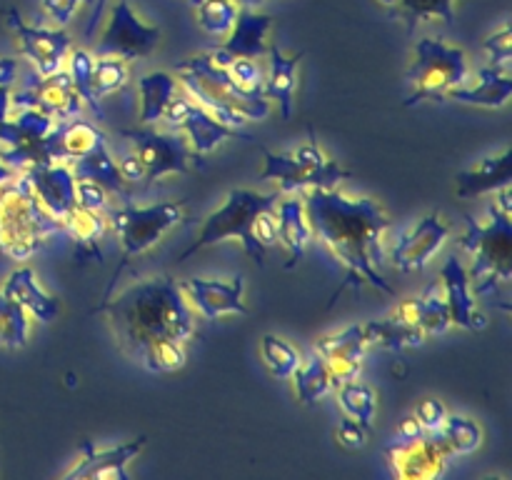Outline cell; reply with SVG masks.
Masks as SVG:
<instances>
[{
    "label": "cell",
    "instance_id": "cell-1",
    "mask_svg": "<svg viewBox=\"0 0 512 480\" xmlns=\"http://www.w3.org/2000/svg\"><path fill=\"white\" fill-rule=\"evenodd\" d=\"M303 203L313 238L325 245L345 273L343 285L330 303L343 290H358L363 285L395 295L393 285L380 273L385 265L383 235L393 223L383 205L373 198H350L335 188L305 190Z\"/></svg>",
    "mask_w": 512,
    "mask_h": 480
},
{
    "label": "cell",
    "instance_id": "cell-2",
    "mask_svg": "<svg viewBox=\"0 0 512 480\" xmlns=\"http://www.w3.org/2000/svg\"><path fill=\"white\" fill-rule=\"evenodd\" d=\"M95 313L108 315L120 348L133 360L165 340L188 343L195 335L193 308L173 275L135 280L115 298L105 295Z\"/></svg>",
    "mask_w": 512,
    "mask_h": 480
},
{
    "label": "cell",
    "instance_id": "cell-3",
    "mask_svg": "<svg viewBox=\"0 0 512 480\" xmlns=\"http://www.w3.org/2000/svg\"><path fill=\"white\" fill-rule=\"evenodd\" d=\"M173 75L188 98L230 128L243 130L250 120H265L270 115V100L263 93L240 88L228 68L215 65L208 53L180 60Z\"/></svg>",
    "mask_w": 512,
    "mask_h": 480
},
{
    "label": "cell",
    "instance_id": "cell-4",
    "mask_svg": "<svg viewBox=\"0 0 512 480\" xmlns=\"http://www.w3.org/2000/svg\"><path fill=\"white\" fill-rule=\"evenodd\" d=\"M512 210L510 185L498 190V200L490 208L488 223L468 218V230L458 238L473 258L470 265V285L478 295H498L512 278Z\"/></svg>",
    "mask_w": 512,
    "mask_h": 480
},
{
    "label": "cell",
    "instance_id": "cell-5",
    "mask_svg": "<svg viewBox=\"0 0 512 480\" xmlns=\"http://www.w3.org/2000/svg\"><path fill=\"white\" fill-rule=\"evenodd\" d=\"M63 230L35 198L23 173L0 185V253L10 260H28Z\"/></svg>",
    "mask_w": 512,
    "mask_h": 480
},
{
    "label": "cell",
    "instance_id": "cell-6",
    "mask_svg": "<svg viewBox=\"0 0 512 480\" xmlns=\"http://www.w3.org/2000/svg\"><path fill=\"white\" fill-rule=\"evenodd\" d=\"M280 198H283V190L280 188L273 190V193H260V190L250 188L230 190L225 203L203 220L195 243H190L188 248L175 258V263H185L190 255L200 253V250L223 243V240L235 238L240 240L243 250L255 260V263L265 265V248L255 240L253 223L263 210H273Z\"/></svg>",
    "mask_w": 512,
    "mask_h": 480
},
{
    "label": "cell",
    "instance_id": "cell-7",
    "mask_svg": "<svg viewBox=\"0 0 512 480\" xmlns=\"http://www.w3.org/2000/svg\"><path fill=\"white\" fill-rule=\"evenodd\" d=\"M468 55L458 45H448L440 38H420L415 43L413 65L408 70V80L413 93L408 95L405 105L413 108L423 100L443 98L448 90L468 83Z\"/></svg>",
    "mask_w": 512,
    "mask_h": 480
},
{
    "label": "cell",
    "instance_id": "cell-8",
    "mask_svg": "<svg viewBox=\"0 0 512 480\" xmlns=\"http://www.w3.org/2000/svg\"><path fill=\"white\" fill-rule=\"evenodd\" d=\"M188 203L185 200H168V203L155 205H123V208L110 210L108 225H113L118 243L123 248L120 270L128 265L130 258L143 255L153 245H158L175 225L185 223Z\"/></svg>",
    "mask_w": 512,
    "mask_h": 480
},
{
    "label": "cell",
    "instance_id": "cell-9",
    "mask_svg": "<svg viewBox=\"0 0 512 480\" xmlns=\"http://www.w3.org/2000/svg\"><path fill=\"white\" fill-rule=\"evenodd\" d=\"M160 43L158 25H148L135 15L128 0H118L110 10L108 25L98 40L100 55H115L123 60L148 58Z\"/></svg>",
    "mask_w": 512,
    "mask_h": 480
},
{
    "label": "cell",
    "instance_id": "cell-10",
    "mask_svg": "<svg viewBox=\"0 0 512 480\" xmlns=\"http://www.w3.org/2000/svg\"><path fill=\"white\" fill-rule=\"evenodd\" d=\"M125 138H130L135 158L143 163L145 180H158L170 173H190V160L193 150L185 145V140L175 133H160L150 125L135 130H123Z\"/></svg>",
    "mask_w": 512,
    "mask_h": 480
},
{
    "label": "cell",
    "instance_id": "cell-11",
    "mask_svg": "<svg viewBox=\"0 0 512 480\" xmlns=\"http://www.w3.org/2000/svg\"><path fill=\"white\" fill-rule=\"evenodd\" d=\"M390 468L400 480H435L445 473L450 463V450L445 448L440 433H425L420 438H398L385 448Z\"/></svg>",
    "mask_w": 512,
    "mask_h": 480
},
{
    "label": "cell",
    "instance_id": "cell-12",
    "mask_svg": "<svg viewBox=\"0 0 512 480\" xmlns=\"http://www.w3.org/2000/svg\"><path fill=\"white\" fill-rule=\"evenodd\" d=\"M165 123L170 125L173 130H183L185 138H188L190 150L195 155H205L210 150L218 148L223 140H233V138H245L253 140L250 135H245L243 130H235L230 125H223L218 118L208 113L205 108H200L195 100H190L188 95H175L170 100L168 110L163 115Z\"/></svg>",
    "mask_w": 512,
    "mask_h": 480
},
{
    "label": "cell",
    "instance_id": "cell-13",
    "mask_svg": "<svg viewBox=\"0 0 512 480\" xmlns=\"http://www.w3.org/2000/svg\"><path fill=\"white\" fill-rule=\"evenodd\" d=\"M5 23L13 30V35L18 38L20 53L35 65V70L43 75L58 73L63 68L65 55L70 53V35L65 30H53V28H40V25L25 23L23 15L15 8L5 10Z\"/></svg>",
    "mask_w": 512,
    "mask_h": 480
},
{
    "label": "cell",
    "instance_id": "cell-14",
    "mask_svg": "<svg viewBox=\"0 0 512 480\" xmlns=\"http://www.w3.org/2000/svg\"><path fill=\"white\" fill-rule=\"evenodd\" d=\"M450 235V225L445 223L440 210L423 215L413 228H408L405 233L398 235L393 250H390V258L393 265L403 273H413V270H423L435 255L440 253V248L445 245Z\"/></svg>",
    "mask_w": 512,
    "mask_h": 480
},
{
    "label": "cell",
    "instance_id": "cell-15",
    "mask_svg": "<svg viewBox=\"0 0 512 480\" xmlns=\"http://www.w3.org/2000/svg\"><path fill=\"white\" fill-rule=\"evenodd\" d=\"M23 108H38L48 113L55 123L60 120L78 118L83 100L75 93L70 73L63 68L58 73L43 75V80L28 85L20 93H10V110H23Z\"/></svg>",
    "mask_w": 512,
    "mask_h": 480
},
{
    "label": "cell",
    "instance_id": "cell-16",
    "mask_svg": "<svg viewBox=\"0 0 512 480\" xmlns=\"http://www.w3.org/2000/svg\"><path fill=\"white\" fill-rule=\"evenodd\" d=\"M148 438L128 440L115 448H98L95 443L80 445V460L65 470L63 480H130L128 465L143 453Z\"/></svg>",
    "mask_w": 512,
    "mask_h": 480
},
{
    "label": "cell",
    "instance_id": "cell-17",
    "mask_svg": "<svg viewBox=\"0 0 512 480\" xmlns=\"http://www.w3.org/2000/svg\"><path fill=\"white\" fill-rule=\"evenodd\" d=\"M273 28V18L258 13L255 8H240L238 20L230 28L225 43L210 50V60L220 68H230L235 58H263L268 53V33Z\"/></svg>",
    "mask_w": 512,
    "mask_h": 480
},
{
    "label": "cell",
    "instance_id": "cell-18",
    "mask_svg": "<svg viewBox=\"0 0 512 480\" xmlns=\"http://www.w3.org/2000/svg\"><path fill=\"white\" fill-rule=\"evenodd\" d=\"M180 290L188 298L190 308L198 310L205 318H220V315H248V305L243 300L245 280L235 275L230 280L210 278H188L178 280Z\"/></svg>",
    "mask_w": 512,
    "mask_h": 480
},
{
    "label": "cell",
    "instance_id": "cell-19",
    "mask_svg": "<svg viewBox=\"0 0 512 480\" xmlns=\"http://www.w3.org/2000/svg\"><path fill=\"white\" fill-rule=\"evenodd\" d=\"M365 350H368V345L363 338V325H348V328H340L338 333L320 335L315 340V353L328 365L335 388L345 380H358L360 370H363Z\"/></svg>",
    "mask_w": 512,
    "mask_h": 480
},
{
    "label": "cell",
    "instance_id": "cell-20",
    "mask_svg": "<svg viewBox=\"0 0 512 480\" xmlns=\"http://www.w3.org/2000/svg\"><path fill=\"white\" fill-rule=\"evenodd\" d=\"M440 285H443V300L448 305L453 325L465 330H483L488 325V318L475 305L468 268L455 255L445 260V265L440 268Z\"/></svg>",
    "mask_w": 512,
    "mask_h": 480
},
{
    "label": "cell",
    "instance_id": "cell-21",
    "mask_svg": "<svg viewBox=\"0 0 512 480\" xmlns=\"http://www.w3.org/2000/svg\"><path fill=\"white\" fill-rule=\"evenodd\" d=\"M23 178L30 183L40 205L58 220L75 205V175L68 163L30 165L23 170Z\"/></svg>",
    "mask_w": 512,
    "mask_h": 480
},
{
    "label": "cell",
    "instance_id": "cell-22",
    "mask_svg": "<svg viewBox=\"0 0 512 480\" xmlns=\"http://www.w3.org/2000/svg\"><path fill=\"white\" fill-rule=\"evenodd\" d=\"M0 293H5L10 300H15L30 318L40 320V323H53L60 313L58 298L50 295L48 290L40 285L35 270L25 268V265L8 275V280L3 283V290H0Z\"/></svg>",
    "mask_w": 512,
    "mask_h": 480
},
{
    "label": "cell",
    "instance_id": "cell-23",
    "mask_svg": "<svg viewBox=\"0 0 512 480\" xmlns=\"http://www.w3.org/2000/svg\"><path fill=\"white\" fill-rule=\"evenodd\" d=\"M275 225H278V243L290 255L288 268H295L310 240H313V228H310L305 203L298 193H288V198L278 200V205H275Z\"/></svg>",
    "mask_w": 512,
    "mask_h": 480
},
{
    "label": "cell",
    "instance_id": "cell-24",
    "mask_svg": "<svg viewBox=\"0 0 512 480\" xmlns=\"http://www.w3.org/2000/svg\"><path fill=\"white\" fill-rule=\"evenodd\" d=\"M270 58V75H265L263 95L268 100H275L280 105L283 120H290L295 113V85H298V65L303 60V53L285 55L278 43L268 45Z\"/></svg>",
    "mask_w": 512,
    "mask_h": 480
},
{
    "label": "cell",
    "instance_id": "cell-25",
    "mask_svg": "<svg viewBox=\"0 0 512 480\" xmlns=\"http://www.w3.org/2000/svg\"><path fill=\"white\" fill-rule=\"evenodd\" d=\"M512 180V150L503 148L498 155L478 160L473 168L463 170L455 178V195L458 198H473V195L495 193L505 188Z\"/></svg>",
    "mask_w": 512,
    "mask_h": 480
},
{
    "label": "cell",
    "instance_id": "cell-26",
    "mask_svg": "<svg viewBox=\"0 0 512 480\" xmlns=\"http://www.w3.org/2000/svg\"><path fill=\"white\" fill-rule=\"evenodd\" d=\"M512 95V75L503 70L485 65L478 70V80L475 85H458V88L448 90L443 100H455L463 105H478V108H503Z\"/></svg>",
    "mask_w": 512,
    "mask_h": 480
},
{
    "label": "cell",
    "instance_id": "cell-27",
    "mask_svg": "<svg viewBox=\"0 0 512 480\" xmlns=\"http://www.w3.org/2000/svg\"><path fill=\"white\" fill-rule=\"evenodd\" d=\"M50 140H53L55 163H75L83 155L93 153L98 145L108 143L103 130L95 128L93 123L75 118L55 123L53 130H50Z\"/></svg>",
    "mask_w": 512,
    "mask_h": 480
},
{
    "label": "cell",
    "instance_id": "cell-28",
    "mask_svg": "<svg viewBox=\"0 0 512 480\" xmlns=\"http://www.w3.org/2000/svg\"><path fill=\"white\" fill-rule=\"evenodd\" d=\"M140 93V125H155L163 120L165 110H168L170 100L178 93V78L165 70H155L140 78L138 83Z\"/></svg>",
    "mask_w": 512,
    "mask_h": 480
},
{
    "label": "cell",
    "instance_id": "cell-29",
    "mask_svg": "<svg viewBox=\"0 0 512 480\" xmlns=\"http://www.w3.org/2000/svg\"><path fill=\"white\" fill-rule=\"evenodd\" d=\"M395 318H400L408 325H415L425 335H443L453 328L448 305H445L443 298H435V295H420V298L403 300L398 310H395Z\"/></svg>",
    "mask_w": 512,
    "mask_h": 480
},
{
    "label": "cell",
    "instance_id": "cell-30",
    "mask_svg": "<svg viewBox=\"0 0 512 480\" xmlns=\"http://www.w3.org/2000/svg\"><path fill=\"white\" fill-rule=\"evenodd\" d=\"M260 150H263L265 158L263 170H260V180H278V188L283 193H305V190L318 188L313 175L290 153H273L270 148Z\"/></svg>",
    "mask_w": 512,
    "mask_h": 480
},
{
    "label": "cell",
    "instance_id": "cell-31",
    "mask_svg": "<svg viewBox=\"0 0 512 480\" xmlns=\"http://www.w3.org/2000/svg\"><path fill=\"white\" fill-rule=\"evenodd\" d=\"M55 120L48 113L38 108H23L18 110L13 120H0V143L5 148H20V145H30L43 140L45 135L53 130Z\"/></svg>",
    "mask_w": 512,
    "mask_h": 480
},
{
    "label": "cell",
    "instance_id": "cell-32",
    "mask_svg": "<svg viewBox=\"0 0 512 480\" xmlns=\"http://www.w3.org/2000/svg\"><path fill=\"white\" fill-rule=\"evenodd\" d=\"M363 338L368 348H383V350H403V348H418L423 345L425 333L415 325L403 323L400 318L388 320H368L363 323Z\"/></svg>",
    "mask_w": 512,
    "mask_h": 480
},
{
    "label": "cell",
    "instance_id": "cell-33",
    "mask_svg": "<svg viewBox=\"0 0 512 480\" xmlns=\"http://www.w3.org/2000/svg\"><path fill=\"white\" fill-rule=\"evenodd\" d=\"M73 175L75 178H90V180H98L100 185H105V188L110 190V193H120L128 198L130 195V185L125 183L123 175H120L118 170V160L110 155L108 150V143L98 145V148L93 150V153L83 155V158L75 160L73 165Z\"/></svg>",
    "mask_w": 512,
    "mask_h": 480
},
{
    "label": "cell",
    "instance_id": "cell-34",
    "mask_svg": "<svg viewBox=\"0 0 512 480\" xmlns=\"http://www.w3.org/2000/svg\"><path fill=\"white\" fill-rule=\"evenodd\" d=\"M290 378H293L295 393H298V400L303 405L318 403V400H323L325 395L335 390L333 375H330L328 365H325V360L318 353L310 360H305V363H300Z\"/></svg>",
    "mask_w": 512,
    "mask_h": 480
},
{
    "label": "cell",
    "instance_id": "cell-35",
    "mask_svg": "<svg viewBox=\"0 0 512 480\" xmlns=\"http://www.w3.org/2000/svg\"><path fill=\"white\" fill-rule=\"evenodd\" d=\"M60 225L83 248H95L103 240V235L108 233V218L103 213H98V210L80 208V205H73L60 218Z\"/></svg>",
    "mask_w": 512,
    "mask_h": 480
},
{
    "label": "cell",
    "instance_id": "cell-36",
    "mask_svg": "<svg viewBox=\"0 0 512 480\" xmlns=\"http://www.w3.org/2000/svg\"><path fill=\"white\" fill-rule=\"evenodd\" d=\"M290 155H293V158L298 160V163L303 165L310 175H313L315 183H318V188H335L340 180H345L350 175L348 170L340 168L335 160H330L328 155L323 153V148H320L313 138H310L308 143L298 145V148H295Z\"/></svg>",
    "mask_w": 512,
    "mask_h": 480
},
{
    "label": "cell",
    "instance_id": "cell-37",
    "mask_svg": "<svg viewBox=\"0 0 512 480\" xmlns=\"http://www.w3.org/2000/svg\"><path fill=\"white\" fill-rule=\"evenodd\" d=\"M438 433L453 458L475 453L483 445V428H480L478 420L468 418V415H448Z\"/></svg>",
    "mask_w": 512,
    "mask_h": 480
},
{
    "label": "cell",
    "instance_id": "cell-38",
    "mask_svg": "<svg viewBox=\"0 0 512 480\" xmlns=\"http://www.w3.org/2000/svg\"><path fill=\"white\" fill-rule=\"evenodd\" d=\"M338 403L348 418L358 420L365 428H373L375 413H378V398L370 385L358 380H345L338 385Z\"/></svg>",
    "mask_w": 512,
    "mask_h": 480
},
{
    "label": "cell",
    "instance_id": "cell-39",
    "mask_svg": "<svg viewBox=\"0 0 512 480\" xmlns=\"http://www.w3.org/2000/svg\"><path fill=\"white\" fill-rule=\"evenodd\" d=\"M380 5L408 20L410 28H415L418 20L440 18L443 23L455 20V0H380Z\"/></svg>",
    "mask_w": 512,
    "mask_h": 480
},
{
    "label": "cell",
    "instance_id": "cell-40",
    "mask_svg": "<svg viewBox=\"0 0 512 480\" xmlns=\"http://www.w3.org/2000/svg\"><path fill=\"white\" fill-rule=\"evenodd\" d=\"M30 315L15 300L0 293V348L18 350L28 343Z\"/></svg>",
    "mask_w": 512,
    "mask_h": 480
},
{
    "label": "cell",
    "instance_id": "cell-41",
    "mask_svg": "<svg viewBox=\"0 0 512 480\" xmlns=\"http://www.w3.org/2000/svg\"><path fill=\"white\" fill-rule=\"evenodd\" d=\"M260 358H263L265 368H268L275 378H283V380L290 378V375L298 370V365L303 363L298 348L273 333L260 338Z\"/></svg>",
    "mask_w": 512,
    "mask_h": 480
},
{
    "label": "cell",
    "instance_id": "cell-42",
    "mask_svg": "<svg viewBox=\"0 0 512 480\" xmlns=\"http://www.w3.org/2000/svg\"><path fill=\"white\" fill-rule=\"evenodd\" d=\"M198 13L200 28L208 35H228L240 13L235 0H188Z\"/></svg>",
    "mask_w": 512,
    "mask_h": 480
},
{
    "label": "cell",
    "instance_id": "cell-43",
    "mask_svg": "<svg viewBox=\"0 0 512 480\" xmlns=\"http://www.w3.org/2000/svg\"><path fill=\"white\" fill-rule=\"evenodd\" d=\"M128 60L115 58V55H100L93 60V73H90V85H93L95 98L103 100L105 95H113L128 83Z\"/></svg>",
    "mask_w": 512,
    "mask_h": 480
},
{
    "label": "cell",
    "instance_id": "cell-44",
    "mask_svg": "<svg viewBox=\"0 0 512 480\" xmlns=\"http://www.w3.org/2000/svg\"><path fill=\"white\" fill-rule=\"evenodd\" d=\"M93 55L88 53L85 48H78L70 53V80H73V88L75 93L80 95V100H83L85 105H88L90 110L95 113V118L98 120H105V113H103V105H100V100L95 98L93 93V85H90V73H93Z\"/></svg>",
    "mask_w": 512,
    "mask_h": 480
},
{
    "label": "cell",
    "instance_id": "cell-45",
    "mask_svg": "<svg viewBox=\"0 0 512 480\" xmlns=\"http://www.w3.org/2000/svg\"><path fill=\"white\" fill-rule=\"evenodd\" d=\"M138 363L150 373H175L185 365V343L165 340V343L153 345L150 350H145Z\"/></svg>",
    "mask_w": 512,
    "mask_h": 480
},
{
    "label": "cell",
    "instance_id": "cell-46",
    "mask_svg": "<svg viewBox=\"0 0 512 480\" xmlns=\"http://www.w3.org/2000/svg\"><path fill=\"white\" fill-rule=\"evenodd\" d=\"M485 53H488V65L493 68L503 70V73H510L512 68V35H510V25L503 23L498 30L485 38Z\"/></svg>",
    "mask_w": 512,
    "mask_h": 480
},
{
    "label": "cell",
    "instance_id": "cell-47",
    "mask_svg": "<svg viewBox=\"0 0 512 480\" xmlns=\"http://www.w3.org/2000/svg\"><path fill=\"white\" fill-rule=\"evenodd\" d=\"M228 73L233 75L235 83L245 90H253V93H263L265 88V70L258 63V58H235L230 63Z\"/></svg>",
    "mask_w": 512,
    "mask_h": 480
},
{
    "label": "cell",
    "instance_id": "cell-48",
    "mask_svg": "<svg viewBox=\"0 0 512 480\" xmlns=\"http://www.w3.org/2000/svg\"><path fill=\"white\" fill-rule=\"evenodd\" d=\"M108 195L110 190L105 185H100L98 180L75 178V205H80V208L103 213L108 208Z\"/></svg>",
    "mask_w": 512,
    "mask_h": 480
},
{
    "label": "cell",
    "instance_id": "cell-49",
    "mask_svg": "<svg viewBox=\"0 0 512 480\" xmlns=\"http://www.w3.org/2000/svg\"><path fill=\"white\" fill-rule=\"evenodd\" d=\"M415 418L423 425L425 433H435V430L443 428L445 418H448V408L443 405V400L425 398L420 400L418 408H415Z\"/></svg>",
    "mask_w": 512,
    "mask_h": 480
},
{
    "label": "cell",
    "instance_id": "cell-50",
    "mask_svg": "<svg viewBox=\"0 0 512 480\" xmlns=\"http://www.w3.org/2000/svg\"><path fill=\"white\" fill-rule=\"evenodd\" d=\"M368 430L370 428H365L363 423H358V420L345 415V420H340L338 428H335V438H338V443L343 445V448L360 450L368 443Z\"/></svg>",
    "mask_w": 512,
    "mask_h": 480
},
{
    "label": "cell",
    "instance_id": "cell-51",
    "mask_svg": "<svg viewBox=\"0 0 512 480\" xmlns=\"http://www.w3.org/2000/svg\"><path fill=\"white\" fill-rule=\"evenodd\" d=\"M83 3H93V0H43V10L60 28H65Z\"/></svg>",
    "mask_w": 512,
    "mask_h": 480
},
{
    "label": "cell",
    "instance_id": "cell-52",
    "mask_svg": "<svg viewBox=\"0 0 512 480\" xmlns=\"http://www.w3.org/2000/svg\"><path fill=\"white\" fill-rule=\"evenodd\" d=\"M253 235L263 248H270V245L278 243V225H275V208L263 210V213L255 218L253 223Z\"/></svg>",
    "mask_w": 512,
    "mask_h": 480
},
{
    "label": "cell",
    "instance_id": "cell-53",
    "mask_svg": "<svg viewBox=\"0 0 512 480\" xmlns=\"http://www.w3.org/2000/svg\"><path fill=\"white\" fill-rule=\"evenodd\" d=\"M118 170H120V175H123V180L128 185L143 183V180H145V168H143V163H140V160L135 158L133 150H128V153H125V155H120Z\"/></svg>",
    "mask_w": 512,
    "mask_h": 480
},
{
    "label": "cell",
    "instance_id": "cell-54",
    "mask_svg": "<svg viewBox=\"0 0 512 480\" xmlns=\"http://www.w3.org/2000/svg\"><path fill=\"white\" fill-rule=\"evenodd\" d=\"M93 13H90V20H88V25H85V40H93V35L98 33V28H100V20H103V15H105V10H108V3L110 0H93Z\"/></svg>",
    "mask_w": 512,
    "mask_h": 480
},
{
    "label": "cell",
    "instance_id": "cell-55",
    "mask_svg": "<svg viewBox=\"0 0 512 480\" xmlns=\"http://www.w3.org/2000/svg\"><path fill=\"white\" fill-rule=\"evenodd\" d=\"M420 435H425V430H423V425L418 423V418H415V415H408V418L400 420L398 438L410 440V438H420Z\"/></svg>",
    "mask_w": 512,
    "mask_h": 480
},
{
    "label": "cell",
    "instance_id": "cell-56",
    "mask_svg": "<svg viewBox=\"0 0 512 480\" xmlns=\"http://www.w3.org/2000/svg\"><path fill=\"white\" fill-rule=\"evenodd\" d=\"M18 75V60L15 58H0V88H10Z\"/></svg>",
    "mask_w": 512,
    "mask_h": 480
},
{
    "label": "cell",
    "instance_id": "cell-57",
    "mask_svg": "<svg viewBox=\"0 0 512 480\" xmlns=\"http://www.w3.org/2000/svg\"><path fill=\"white\" fill-rule=\"evenodd\" d=\"M10 113V88H0V120L8 118Z\"/></svg>",
    "mask_w": 512,
    "mask_h": 480
},
{
    "label": "cell",
    "instance_id": "cell-58",
    "mask_svg": "<svg viewBox=\"0 0 512 480\" xmlns=\"http://www.w3.org/2000/svg\"><path fill=\"white\" fill-rule=\"evenodd\" d=\"M15 175H18V173H15L13 168H8V165H5L3 160H0V185H3V183H8V180H13Z\"/></svg>",
    "mask_w": 512,
    "mask_h": 480
},
{
    "label": "cell",
    "instance_id": "cell-59",
    "mask_svg": "<svg viewBox=\"0 0 512 480\" xmlns=\"http://www.w3.org/2000/svg\"><path fill=\"white\" fill-rule=\"evenodd\" d=\"M235 3H238L240 8H258V5H263L265 0H235Z\"/></svg>",
    "mask_w": 512,
    "mask_h": 480
}]
</instances>
